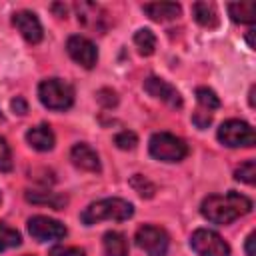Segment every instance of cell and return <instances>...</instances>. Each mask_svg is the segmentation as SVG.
Here are the masks:
<instances>
[{
	"label": "cell",
	"instance_id": "obj_11",
	"mask_svg": "<svg viewBox=\"0 0 256 256\" xmlns=\"http://www.w3.org/2000/svg\"><path fill=\"white\" fill-rule=\"evenodd\" d=\"M12 24H14L16 30L22 34V38H24L26 42H30V44H38V42L42 40V36H44L40 20H38L36 14L30 12V10H20V12H16V14L12 16Z\"/></svg>",
	"mask_w": 256,
	"mask_h": 256
},
{
	"label": "cell",
	"instance_id": "obj_31",
	"mask_svg": "<svg viewBox=\"0 0 256 256\" xmlns=\"http://www.w3.org/2000/svg\"><path fill=\"white\" fill-rule=\"evenodd\" d=\"M246 40H248V46H250V48H254V30H248Z\"/></svg>",
	"mask_w": 256,
	"mask_h": 256
},
{
	"label": "cell",
	"instance_id": "obj_9",
	"mask_svg": "<svg viewBox=\"0 0 256 256\" xmlns=\"http://www.w3.org/2000/svg\"><path fill=\"white\" fill-rule=\"evenodd\" d=\"M66 50H68V56L84 68H94V64L98 62V50L94 42L84 36H78V34L70 36L66 42Z\"/></svg>",
	"mask_w": 256,
	"mask_h": 256
},
{
	"label": "cell",
	"instance_id": "obj_17",
	"mask_svg": "<svg viewBox=\"0 0 256 256\" xmlns=\"http://www.w3.org/2000/svg\"><path fill=\"white\" fill-rule=\"evenodd\" d=\"M228 14L234 22L240 24H254L256 20V2L246 0V2H230L228 4Z\"/></svg>",
	"mask_w": 256,
	"mask_h": 256
},
{
	"label": "cell",
	"instance_id": "obj_30",
	"mask_svg": "<svg viewBox=\"0 0 256 256\" xmlns=\"http://www.w3.org/2000/svg\"><path fill=\"white\" fill-rule=\"evenodd\" d=\"M254 238H256V234H254V232H252V234H248V238H246V244H244L246 256H256V252H254Z\"/></svg>",
	"mask_w": 256,
	"mask_h": 256
},
{
	"label": "cell",
	"instance_id": "obj_16",
	"mask_svg": "<svg viewBox=\"0 0 256 256\" xmlns=\"http://www.w3.org/2000/svg\"><path fill=\"white\" fill-rule=\"evenodd\" d=\"M26 200L32 202V204L50 206L54 210H64V206L68 204V196L66 194H58V192H34V190H28L26 192Z\"/></svg>",
	"mask_w": 256,
	"mask_h": 256
},
{
	"label": "cell",
	"instance_id": "obj_33",
	"mask_svg": "<svg viewBox=\"0 0 256 256\" xmlns=\"http://www.w3.org/2000/svg\"><path fill=\"white\" fill-rule=\"evenodd\" d=\"M0 202H2V192H0Z\"/></svg>",
	"mask_w": 256,
	"mask_h": 256
},
{
	"label": "cell",
	"instance_id": "obj_28",
	"mask_svg": "<svg viewBox=\"0 0 256 256\" xmlns=\"http://www.w3.org/2000/svg\"><path fill=\"white\" fill-rule=\"evenodd\" d=\"M192 122H194L200 130H204V128H208V126H210V122H212V112L198 108V110L192 114Z\"/></svg>",
	"mask_w": 256,
	"mask_h": 256
},
{
	"label": "cell",
	"instance_id": "obj_5",
	"mask_svg": "<svg viewBox=\"0 0 256 256\" xmlns=\"http://www.w3.org/2000/svg\"><path fill=\"white\" fill-rule=\"evenodd\" d=\"M218 140L228 148H250L256 144L254 128L244 120H226L216 132Z\"/></svg>",
	"mask_w": 256,
	"mask_h": 256
},
{
	"label": "cell",
	"instance_id": "obj_14",
	"mask_svg": "<svg viewBox=\"0 0 256 256\" xmlns=\"http://www.w3.org/2000/svg\"><path fill=\"white\" fill-rule=\"evenodd\" d=\"M26 142L38 152H48L54 148L56 138H54V132L48 124H38L26 132Z\"/></svg>",
	"mask_w": 256,
	"mask_h": 256
},
{
	"label": "cell",
	"instance_id": "obj_25",
	"mask_svg": "<svg viewBox=\"0 0 256 256\" xmlns=\"http://www.w3.org/2000/svg\"><path fill=\"white\" fill-rule=\"evenodd\" d=\"M114 144L120 148V150H134L136 144H138V136L130 130H122L114 136Z\"/></svg>",
	"mask_w": 256,
	"mask_h": 256
},
{
	"label": "cell",
	"instance_id": "obj_23",
	"mask_svg": "<svg viewBox=\"0 0 256 256\" xmlns=\"http://www.w3.org/2000/svg\"><path fill=\"white\" fill-rule=\"evenodd\" d=\"M234 178L238 180V182H244V184H254V180H256V162L254 160H246V162H242L236 170H234Z\"/></svg>",
	"mask_w": 256,
	"mask_h": 256
},
{
	"label": "cell",
	"instance_id": "obj_24",
	"mask_svg": "<svg viewBox=\"0 0 256 256\" xmlns=\"http://www.w3.org/2000/svg\"><path fill=\"white\" fill-rule=\"evenodd\" d=\"M130 186H132L142 198H152L154 192H156V186H154L148 178H144L142 174H134V176L130 178Z\"/></svg>",
	"mask_w": 256,
	"mask_h": 256
},
{
	"label": "cell",
	"instance_id": "obj_1",
	"mask_svg": "<svg viewBox=\"0 0 256 256\" xmlns=\"http://www.w3.org/2000/svg\"><path fill=\"white\" fill-rule=\"evenodd\" d=\"M252 200L240 192H234L230 190L228 194H212L208 198H204L202 206H200V212L202 216L212 222V224H232L234 220H238L240 216L252 212Z\"/></svg>",
	"mask_w": 256,
	"mask_h": 256
},
{
	"label": "cell",
	"instance_id": "obj_18",
	"mask_svg": "<svg viewBox=\"0 0 256 256\" xmlns=\"http://www.w3.org/2000/svg\"><path fill=\"white\" fill-rule=\"evenodd\" d=\"M192 16L194 20L204 28H216L218 26V12L216 6L210 2H194L192 4Z\"/></svg>",
	"mask_w": 256,
	"mask_h": 256
},
{
	"label": "cell",
	"instance_id": "obj_3",
	"mask_svg": "<svg viewBox=\"0 0 256 256\" xmlns=\"http://www.w3.org/2000/svg\"><path fill=\"white\" fill-rule=\"evenodd\" d=\"M38 98L50 110H68L74 104V90L60 78H48L38 84Z\"/></svg>",
	"mask_w": 256,
	"mask_h": 256
},
{
	"label": "cell",
	"instance_id": "obj_22",
	"mask_svg": "<svg viewBox=\"0 0 256 256\" xmlns=\"http://www.w3.org/2000/svg\"><path fill=\"white\" fill-rule=\"evenodd\" d=\"M20 242H22L20 232L0 222V252L8 250V248H16V246H20Z\"/></svg>",
	"mask_w": 256,
	"mask_h": 256
},
{
	"label": "cell",
	"instance_id": "obj_26",
	"mask_svg": "<svg viewBox=\"0 0 256 256\" xmlns=\"http://www.w3.org/2000/svg\"><path fill=\"white\" fill-rule=\"evenodd\" d=\"M12 170V152L8 142L0 136V172H8Z\"/></svg>",
	"mask_w": 256,
	"mask_h": 256
},
{
	"label": "cell",
	"instance_id": "obj_8",
	"mask_svg": "<svg viewBox=\"0 0 256 256\" xmlns=\"http://www.w3.org/2000/svg\"><path fill=\"white\" fill-rule=\"evenodd\" d=\"M28 232L38 242L62 240L68 234V230L62 222H58L54 218H48V216H32L28 220Z\"/></svg>",
	"mask_w": 256,
	"mask_h": 256
},
{
	"label": "cell",
	"instance_id": "obj_4",
	"mask_svg": "<svg viewBox=\"0 0 256 256\" xmlns=\"http://www.w3.org/2000/svg\"><path fill=\"white\" fill-rule=\"evenodd\" d=\"M148 150H150V154L156 160H162V162H180L188 154V144L182 138H178V136H174L170 132H156L150 138Z\"/></svg>",
	"mask_w": 256,
	"mask_h": 256
},
{
	"label": "cell",
	"instance_id": "obj_13",
	"mask_svg": "<svg viewBox=\"0 0 256 256\" xmlns=\"http://www.w3.org/2000/svg\"><path fill=\"white\" fill-rule=\"evenodd\" d=\"M70 160L76 168L86 170V172H100V158L98 154L84 142L74 144L70 150Z\"/></svg>",
	"mask_w": 256,
	"mask_h": 256
},
{
	"label": "cell",
	"instance_id": "obj_2",
	"mask_svg": "<svg viewBox=\"0 0 256 256\" xmlns=\"http://www.w3.org/2000/svg\"><path fill=\"white\" fill-rule=\"evenodd\" d=\"M134 214V206L128 200L122 198H102L96 200L92 204H88L84 208V212L80 214L82 224L86 226H94L102 220H114V222H124L128 218H132Z\"/></svg>",
	"mask_w": 256,
	"mask_h": 256
},
{
	"label": "cell",
	"instance_id": "obj_19",
	"mask_svg": "<svg viewBox=\"0 0 256 256\" xmlns=\"http://www.w3.org/2000/svg\"><path fill=\"white\" fill-rule=\"evenodd\" d=\"M104 244V254L106 256H128V240L122 232L110 230L102 238Z\"/></svg>",
	"mask_w": 256,
	"mask_h": 256
},
{
	"label": "cell",
	"instance_id": "obj_20",
	"mask_svg": "<svg viewBox=\"0 0 256 256\" xmlns=\"http://www.w3.org/2000/svg\"><path fill=\"white\" fill-rule=\"evenodd\" d=\"M134 44H136V48H138V52H140L142 56H150V54H154V50H156V36H154L152 30L140 28V30L134 34Z\"/></svg>",
	"mask_w": 256,
	"mask_h": 256
},
{
	"label": "cell",
	"instance_id": "obj_15",
	"mask_svg": "<svg viewBox=\"0 0 256 256\" xmlns=\"http://www.w3.org/2000/svg\"><path fill=\"white\" fill-rule=\"evenodd\" d=\"M142 10L154 20V22H168L180 16L182 8L176 2H154V4H144Z\"/></svg>",
	"mask_w": 256,
	"mask_h": 256
},
{
	"label": "cell",
	"instance_id": "obj_6",
	"mask_svg": "<svg viewBox=\"0 0 256 256\" xmlns=\"http://www.w3.org/2000/svg\"><path fill=\"white\" fill-rule=\"evenodd\" d=\"M190 246L198 256H230V246L224 238L208 228H198L190 236Z\"/></svg>",
	"mask_w": 256,
	"mask_h": 256
},
{
	"label": "cell",
	"instance_id": "obj_29",
	"mask_svg": "<svg viewBox=\"0 0 256 256\" xmlns=\"http://www.w3.org/2000/svg\"><path fill=\"white\" fill-rule=\"evenodd\" d=\"M12 110H14L16 114L24 116V114L28 112V104H26V100H24V98H20V96H16V98L12 100Z\"/></svg>",
	"mask_w": 256,
	"mask_h": 256
},
{
	"label": "cell",
	"instance_id": "obj_12",
	"mask_svg": "<svg viewBox=\"0 0 256 256\" xmlns=\"http://www.w3.org/2000/svg\"><path fill=\"white\" fill-rule=\"evenodd\" d=\"M76 12H78V20H80L86 28L98 30L100 34L106 30L108 20H106V12H104L100 6L90 4V2H80V4H76Z\"/></svg>",
	"mask_w": 256,
	"mask_h": 256
},
{
	"label": "cell",
	"instance_id": "obj_32",
	"mask_svg": "<svg viewBox=\"0 0 256 256\" xmlns=\"http://www.w3.org/2000/svg\"><path fill=\"white\" fill-rule=\"evenodd\" d=\"M254 92H256V88L252 86V88H250V94H248V102H250L252 108H254Z\"/></svg>",
	"mask_w": 256,
	"mask_h": 256
},
{
	"label": "cell",
	"instance_id": "obj_7",
	"mask_svg": "<svg viewBox=\"0 0 256 256\" xmlns=\"http://www.w3.org/2000/svg\"><path fill=\"white\" fill-rule=\"evenodd\" d=\"M134 242L140 250H144L148 256H166L170 238L168 234L158 226H142L136 230Z\"/></svg>",
	"mask_w": 256,
	"mask_h": 256
},
{
	"label": "cell",
	"instance_id": "obj_27",
	"mask_svg": "<svg viewBox=\"0 0 256 256\" xmlns=\"http://www.w3.org/2000/svg\"><path fill=\"white\" fill-rule=\"evenodd\" d=\"M48 256H86L82 248H76V246H54L50 248Z\"/></svg>",
	"mask_w": 256,
	"mask_h": 256
},
{
	"label": "cell",
	"instance_id": "obj_21",
	"mask_svg": "<svg viewBox=\"0 0 256 256\" xmlns=\"http://www.w3.org/2000/svg\"><path fill=\"white\" fill-rule=\"evenodd\" d=\"M196 100H198V104H200L202 110L212 112V110H218L220 108V98L214 94V90H210L206 86L196 88Z\"/></svg>",
	"mask_w": 256,
	"mask_h": 256
},
{
	"label": "cell",
	"instance_id": "obj_10",
	"mask_svg": "<svg viewBox=\"0 0 256 256\" xmlns=\"http://www.w3.org/2000/svg\"><path fill=\"white\" fill-rule=\"evenodd\" d=\"M144 90H146L150 96H154V98L166 102V104L172 106V108H182V96H180V92H178L172 84H168L166 80H162V78H158V76H148V78L144 80Z\"/></svg>",
	"mask_w": 256,
	"mask_h": 256
}]
</instances>
